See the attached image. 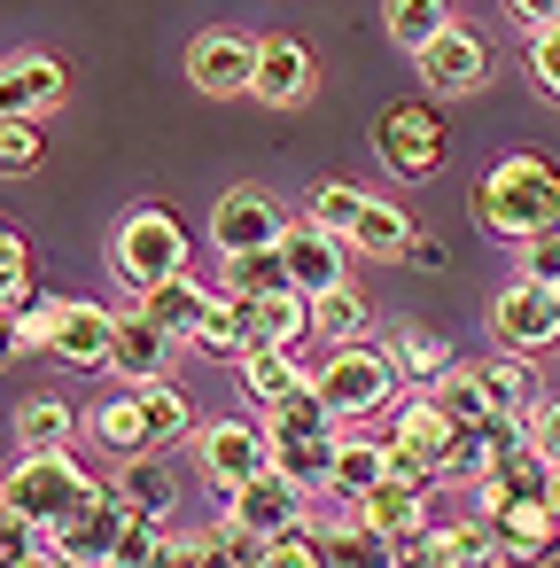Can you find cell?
I'll return each mask as SVG.
<instances>
[{
  "instance_id": "cell-1",
  "label": "cell",
  "mask_w": 560,
  "mask_h": 568,
  "mask_svg": "<svg viewBox=\"0 0 560 568\" xmlns=\"http://www.w3.org/2000/svg\"><path fill=\"white\" fill-rule=\"evenodd\" d=\"M475 219L498 234V242H529L544 226H560V172L544 156H498L475 187Z\"/></svg>"
},
{
  "instance_id": "cell-2",
  "label": "cell",
  "mask_w": 560,
  "mask_h": 568,
  "mask_svg": "<svg viewBox=\"0 0 560 568\" xmlns=\"http://www.w3.org/2000/svg\"><path fill=\"white\" fill-rule=\"evenodd\" d=\"M312 389L327 397V413L343 428H358V420H374V413L397 405V358L381 343H343V351H327L312 366Z\"/></svg>"
},
{
  "instance_id": "cell-3",
  "label": "cell",
  "mask_w": 560,
  "mask_h": 568,
  "mask_svg": "<svg viewBox=\"0 0 560 568\" xmlns=\"http://www.w3.org/2000/svg\"><path fill=\"white\" fill-rule=\"evenodd\" d=\"M110 273L125 281V296H149L164 281L187 273V226L172 211H125L118 242H110Z\"/></svg>"
},
{
  "instance_id": "cell-4",
  "label": "cell",
  "mask_w": 560,
  "mask_h": 568,
  "mask_svg": "<svg viewBox=\"0 0 560 568\" xmlns=\"http://www.w3.org/2000/svg\"><path fill=\"white\" fill-rule=\"evenodd\" d=\"M0 490H9V506H17V514H32V521L55 537V529L94 498V475H86L71 452H24L9 475H0Z\"/></svg>"
},
{
  "instance_id": "cell-5",
  "label": "cell",
  "mask_w": 560,
  "mask_h": 568,
  "mask_svg": "<svg viewBox=\"0 0 560 568\" xmlns=\"http://www.w3.org/2000/svg\"><path fill=\"white\" fill-rule=\"evenodd\" d=\"M459 428L444 420V405L420 389V397H397L389 405V475L397 483H436V467H444V444H451Z\"/></svg>"
},
{
  "instance_id": "cell-6",
  "label": "cell",
  "mask_w": 560,
  "mask_h": 568,
  "mask_svg": "<svg viewBox=\"0 0 560 568\" xmlns=\"http://www.w3.org/2000/svg\"><path fill=\"white\" fill-rule=\"evenodd\" d=\"M374 156H381L397 180H428V172H444V118H436L428 102H397V110H381V125H374Z\"/></svg>"
},
{
  "instance_id": "cell-7",
  "label": "cell",
  "mask_w": 560,
  "mask_h": 568,
  "mask_svg": "<svg viewBox=\"0 0 560 568\" xmlns=\"http://www.w3.org/2000/svg\"><path fill=\"white\" fill-rule=\"evenodd\" d=\"M350 242L343 234H327V226H312V219H288V234H281V265H288V288L296 296H335V288H350Z\"/></svg>"
},
{
  "instance_id": "cell-8",
  "label": "cell",
  "mask_w": 560,
  "mask_h": 568,
  "mask_svg": "<svg viewBox=\"0 0 560 568\" xmlns=\"http://www.w3.org/2000/svg\"><path fill=\"white\" fill-rule=\"evenodd\" d=\"M490 335H498V351H513V358L552 351V343H560V288H544V281H513V288H498V304H490Z\"/></svg>"
},
{
  "instance_id": "cell-9",
  "label": "cell",
  "mask_w": 560,
  "mask_h": 568,
  "mask_svg": "<svg viewBox=\"0 0 560 568\" xmlns=\"http://www.w3.org/2000/svg\"><path fill=\"white\" fill-rule=\"evenodd\" d=\"M195 452H203V475L234 498L242 483H257V475H273V436H265V420H211L203 436H195Z\"/></svg>"
},
{
  "instance_id": "cell-10",
  "label": "cell",
  "mask_w": 560,
  "mask_h": 568,
  "mask_svg": "<svg viewBox=\"0 0 560 568\" xmlns=\"http://www.w3.org/2000/svg\"><path fill=\"white\" fill-rule=\"evenodd\" d=\"M281 234H288V219H281V203H273L265 187H226V195L211 203V242H218V257L281 250Z\"/></svg>"
},
{
  "instance_id": "cell-11",
  "label": "cell",
  "mask_w": 560,
  "mask_h": 568,
  "mask_svg": "<svg viewBox=\"0 0 560 568\" xmlns=\"http://www.w3.org/2000/svg\"><path fill=\"white\" fill-rule=\"evenodd\" d=\"M475 374H482V397H490V420H498V428H537V413L552 405V397H544V374H537V358H513V351H498V358H482Z\"/></svg>"
},
{
  "instance_id": "cell-12",
  "label": "cell",
  "mask_w": 560,
  "mask_h": 568,
  "mask_svg": "<svg viewBox=\"0 0 560 568\" xmlns=\"http://www.w3.org/2000/svg\"><path fill=\"white\" fill-rule=\"evenodd\" d=\"M125 521H133V506L118 498V490H94L48 545L63 552V560H79V568H110V552H118V537H125Z\"/></svg>"
},
{
  "instance_id": "cell-13",
  "label": "cell",
  "mask_w": 560,
  "mask_h": 568,
  "mask_svg": "<svg viewBox=\"0 0 560 568\" xmlns=\"http://www.w3.org/2000/svg\"><path fill=\"white\" fill-rule=\"evenodd\" d=\"M187 79H195V94H250L257 87V40H242V32H203L195 48H187Z\"/></svg>"
},
{
  "instance_id": "cell-14",
  "label": "cell",
  "mask_w": 560,
  "mask_h": 568,
  "mask_svg": "<svg viewBox=\"0 0 560 568\" xmlns=\"http://www.w3.org/2000/svg\"><path fill=\"white\" fill-rule=\"evenodd\" d=\"M172 335L133 304V312H118V343H110V374L125 382V389H149V382H172Z\"/></svg>"
},
{
  "instance_id": "cell-15",
  "label": "cell",
  "mask_w": 560,
  "mask_h": 568,
  "mask_svg": "<svg viewBox=\"0 0 560 568\" xmlns=\"http://www.w3.org/2000/svg\"><path fill=\"white\" fill-rule=\"evenodd\" d=\"M110 343H118V312H110V304H79V296H63L48 351H55L63 366H79V374H94V366L110 374Z\"/></svg>"
},
{
  "instance_id": "cell-16",
  "label": "cell",
  "mask_w": 560,
  "mask_h": 568,
  "mask_svg": "<svg viewBox=\"0 0 560 568\" xmlns=\"http://www.w3.org/2000/svg\"><path fill=\"white\" fill-rule=\"evenodd\" d=\"M304 506H312V498H304L288 475H257V483H242V490H234L226 521H242L250 537H265V545H273V537L304 529Z\"/></svg>"
},
{
  "instance_id": "cell-17",
  "label": "cell",
  "mask_w": 560,
  "mask_h": 568,
  "mask_svg": "<svg viewBox=\"0 0 560 568\" xmlns=\"http://www.w3.org/2000/svg\"><path fill=\"white\" fill-rule=\"evenodd\" d=\"M71 94L55 55H0V118H48Z\"/></svg>"
},
{
  "instance_id": "cell-18",
  "label": "cell",
  "mask_w": 560,
  "mask_h": 568,
  "mask_svg": "<svg viewBox=\"0 0 560 568\" xmlns=\"http://www.w3.org/2000/svg\"><path fill=\"white\" fill-rule=\"evenodd\" d=\"M413 63H420L428 94H475V87L490 79V48H482V40H475L467 24H451L444 40H428V48H420Z\"/></svg>"
},
{
  "instance_id": "cell-19",
  "label": "cell",
  "mask_w": 560,
  "mask_h": 568,
  "mask_svg": "<svg viewBox=\"0 0 560 568\" xmlns=\"http://www.w3.org/2000/svg\"><path fill=\"white\" fill-rule=\"evenodd\" d=\"M490 537H498V568H537L552 545H560V514L552 498H529V506H506V514H482Z\"/></svg>"
},
{
  "instance_id": "cell-20",
  "label": "cell",
  "mask_w": 560,
  "mask_h": 568,
  "mask_svg": "<svg viewBox=\"0 0 560 568\" xmlns=\"http://www.w3.org/2000/svg\"><path fill=\"white\" fill-rule=\"evenodd\" d=\"M312 79H319V71H312V55H304L296 40H281V32L257 40V87H250V94H257L265 110H304V102H312Z\"/></svg>"
},
{
  "instance_id": "cell-21",
  "label": "cell",
  "mask_w": 560,
  "mask_h": 568,
  "mask_svg": "<svg viewBox=\"0 0 560 568\" xmlns=\"http://www.w3.org/2000/svg\"><path fill=\"white\" fill-rule=\"evenodd\" d=\"M133 304H141V312H149L172 343H203V320H211V304H218V296H211L203 281H187V273H180V281L149 288V296H133Z\"/></svg>"
},
{
  "instance_id": "cell-22",
  "label": "cell",
  "mask_w": 560,
  "mask_h": 568,
  "mask_svg": "<svg viewBox=\"0 0 560 568\" xmlns=\"http://www.w3.org/2000/svg\"><path fill=\"white\" fill-rule=\"evenodd\" d=\"M358 521L405 545V537H420V529H428V490H420V483H397V475H389L381 490H366V498H358Z\"/></svg>"
},
{
  "instance_id": "cell-23",
  "label": "cell",
  "mask_w": 560,
  "mask_h": 568,
  "mask_svg": "<svg viewBox=\"0 0 560 568\" xmlns=\"http://www.w3.org/2000/svg\"><path fill=\"white\" fill-rule=\"evenodd\" d=\"M94 444L118 452V459H149V452H156L149 413H141V389H118L110 405H94Z\"/></svg>"
},
{
  "instance_id": "cell-24",
  "label": "cell",
  "mask_w": 560,
  "mask_h": 568,
  "mask_svg": "<svg viewBox=\"0 0 560 568\" xmlns=\"http://www.w3.org/2000/svg\"><path fill=\"white\" fill-rule=\"evenodd\" d=\"M195 351H211V358H250V351H257V304L234 296V288H218V304H211Z\"/></svg>"
},
{
  "instance_id": "cell-25",
  "label": "cell",
  "mask_w": 560,
  "mask_h": 568,
  "mask_svg": "<svg viewBox=\"0 0 560 568\" xmlns=\"http://www.w3.org/2000/svg\"><path fill=\"white\" fill-rule=\"evenodd\" d=\"M242 389H250L257 413H273V405H288L296 389H312V374L296 366V351H250V358H242Z\"/></svg>"
},
{
  "instance_id": "cell-26",
  "label": "cell",
  "mask_w": 560,
  "mask_h": 568,
  "mask_svg": "<svg viewBox=\"0 0 560 568\" xmlns=\"http://www.w3.org/2000/svg\"><path fill=\"white\" fill-rule=\"evenodd\" d=\"M389 483V436H350L335 444V498H366Z\"/></svg>"
},
{
  "instance_id": "cell-27",
  "label": "cell",
  "mask_w": 560,
  "mask_h": 568,
  "mask_svg": "<svg viewBox=\"0 0 560 568\" xmlns=\"http://www.w3.org/2000/svg\"><path fill=\"white\" fill-rule=\"evenodd\" d=\"M335 444L343 436H288V444H273V475H288L304 498L312 490H335Z\"/></svg>"
},
{
  "instance_id": "cell-28",
  "label": "cell",
  "mask_w": 560,
  "mask_h": 568,
  "mask_svg": "<svg viewBox=\"0 0 560 568\" xmlns=\"http://www.w3.org/2000/svg\"><path fill=\"white\" fill-rule=\"evenodd\" d=\"M118 498H125L133 514H149V521H172V506H180V483H172V467L149 452V459H125V475H118Z\"/></svg>"
},
{
  "instance_id": "cell-29",
  "label": "cell",
  "mask_w": 560,
  "mask_h": 568,
  "mask_svg": "<svg viewBox=\"0 0 560 568\" xmlns=\"http://www.w3.org/2000/svg\"><path fill=\"white\" fill-rule=\"evenodd\" d=\"M312 327H319V312H312V296H296V288H281V296L257 304V351H296Z\"/></svg>"
},
{
  "instance_id": "cell-30",
  "label": "cell",
  "mask_w": 560,
  "mask_h": 568,
  "mask_svg": "<svg viewBox=\"0 0 560 568\" xmlns=\"http://www.w3.org/2000/svg\"><path fill=\"white\" fill-rule=\"evenodd\" d=\"M381 24H389V40H397L405 55H420L428 40L451 32V9H444V0H381Z\"/></svg>"
},
{
  "instance_id": "cell-31",
  "label": "cell",
  "mask_w": 560,
  "mask_h": 568,
  "mask_svg": "<svg viewBox=\"0 0 560 568\" xmlns=\"http://www.w3.org/2000/svg\"><path fill=\"white\" fill-rule=\"evenodd\" d=\"M350 250H358V257H405V250H413L405 211L381 203V195H366V211H358V226H350Z\"/></svg>"
},
{
  "instance_id": "cell-32",
  "label": "cell",
  "mask_w": 560,
  "mask_h": 568,
  "mask_svg": "<svg viewBox=\"0 0 560 568\" xmlns=\"http://www.w3.org/2000/svg\"><path fill=\"white\" fill-rule=\"evenodd\" d=\"M218 288H234V296H250V304H265V296H281V288H288V265H281V250H250V257H218Z\"/></svg>"
},
{
  "instance_id": "cell-33",
  "label": "cell",
  "mask_w": 560,
  "mask_h": 568,
  "mask_svg": "<svg viewBox=\"0 0 560 568\" xmlns=\"http://www.w3.org/2000/svg\"><path fill=\"white\" fill-rule=\"evenodd\" d=\"M389 358H397V374H405V382H420V389H436V382L459 366V358H451V343H444V335H428V327H405V335L389 343Z\"/></svg>"
},
{
  "instance_id": "cell-34",
  "label": "cell",
  "mask_w": 560,
  "mask_h": 568,
  "mask_svg": "<svg viewBox=\"0 0 560 568\" xmlns=\"http://www.w3.org/2000/svg\"><path fill=\"white\" fill-rule=\"evenodd\" d=\"M265 420V436L273 444H288V436H343V420L327 413V397L319 389H296L288 405H273V413H257Z\"/></svg>"
},
{
  "instance_id": "cell-35",
  "label": "cell",
  "mask_w": 560,
  "mask_h": 568,
  "mask_svg": "<svg viewBox=\"0 0 560 568\" xmlns=\"http://www.w3.org/2000/svg\"><path fill=\"white\" fill-rule=\"evenodd\" d=\"M17 436H24V452H71L79 413H71L63 397H32V405L17 413Z\"/></svg>"
},
{
  "instance_id": "cell-36",
  "label": "cell",
  "mask_w": 560,
  "mask_h": 568,
  "mask_svg": "<svg viewBox=\"0 0 560 568\" xmlns=\"http://www.w3.org/2000/svg\"><path fill=\"white\" fill-rule=\"evenodd\" d=\"M327 545V568H397V537H381V529H366V521H343L335 537H319Z\"/></svg>"
},
{
  "instance_id": "cell-37",
  "label": "cell",
  "mask_w": 560,
  "mask_h": 568,
  "mask_svg": "<svg viewBox=\"0 0 560 568\" xmlns=\"http://www.w3.org/2000/svg\"><path fill=\"white\" fill-rule=\"evenodd\" d=\"M428 397L444 405V420H451V428H490V397H482V374H475V366H451Z\"/></svg>"
},
{
  "instance_id": "cell-38",
  "label": "cell",
  "mask_w": 560,
  "mask_h": 568,
  "mask_svg": "<svg viewBox=\"0 0 560 568\" xmlns=\"http://www.w3.org/2000/svg\"><path fill=\"white\" fill-rule=\"evenodd\" d=\"M312 312H319V335H327V351H343V343H366V327H374V312H366V296H358V288H335V296H319Z\"/></svg>"
},
{
  "instance_id": "cell-39",
  "label": "cell",
  "mask_w": 560,
  "mask_h": 568,
  "mask_svg": "<svg viewBox=\"0 0 560 568\" xmlns=\"http://www.w3.org/2000/svg\"><path fill=\"white\" fill-rule=\"evenodd\" d=\"M498 467V436H482V428H459L451 444H444V467H436V483H482Z\"/></svg>"
},
{
  "instance_id": "cell-40",
  "label": "cell",
  "mask_w": 560,
  "mask_h": 568,
  "mask_svg": "<svg viewBox=\"0 0 560 568\" xmlns=\"http://www.w3.org/2000/svg\"><path fill=\"white\" fill-rule=\"evenodd\" d=\"M40 156H48L40 118H0V180H24V172H40Z\"/></svg>"
},
{
  "instance_id": "cell-41",
  "label": "cell",
  "mask_w": 560,
  "mask_h": 568,
  "mask_svg": "<svg viewBox=\"0 0 560 568\" xmlns=\"http://www.w3.org/2000/svg\"><path fill=\"white\" fill-rule=\"evenodd\" d=\"M358 211H366V187H350V180H319V187H312V211H304V219L350 242V226H358Z\"/></svg>"
},
{
  "instance_id": "cell-42",
  "label": "cell",
  "mask_w": 560,
  "mask_h": 568,
  "mask_svg": "<svg viewBox=\"0 0 560 568\" xmlns=\"http://www.w3.org/2000/svg\"><path fill=\"white\" fill-rule=\"evenodd\" d=\"M436 537H444V568H498V537H490L482 514H467V521H451Z\"/></svg>"
},
{
  "instance_id": "cell-43",
  "label": "cell",
  "mask_w": 560,
  "mask_h": 568,
  "mask_svg": "<svg viewBox=\"0 0 560 568\" xmlns=\"http://www.w3.org/2000/svg\"><path fill=\"white\" fill-rule=\"evenodd\" d=\"M141 413H149V436H156V452H164V444H180V436L195 428V413H187V397H180L172 382H149V389H141Z\"/></svg>"
},
{
  "instance_id": "cell-44",
  "label": "cell",
  "mask_w": 560,
  "mask_h": 568,
  "mask_svg": "<svg viewBox=\"0 0 560 568\" xmlns=\"http://www.w3.org/2000/svg\"><path fill=\"white\" fill-rule=\"evenodd\" d=\"M156 552H164V521L133 514L125 537H118V552H110V568H156Z\"/></svg>"
},
{
  "instance_id": "cell-45",
  "label": "cell",
  "mask_w": 560,
  "mask_h": 568,
  "mask_svg": "<svg viewBox=\"0 0 560 568\" xmlns=\"http://www.w3.org/2000/svg\"><path fill=\"white\" fill-rule=\"evenodd\" d=\"M211 537V560L218 568H265V537H250L242 521H218V529H203Z\"/></svg>"
},
{
  "instance_id": "cell-46",
  "label": "cell",
  "mask_w": 560,
  "mask_h": 568,
  "mask_svg": "<svg viewBox=\"0 0 560 568\" xmlns=\"http://www.w3.org/2000/svg\"><path fill=\"white\" fill-rule=\"evenodd\" d=\"M40 545H48V529H40L32 514H17V506L0 514V568H17V560H32Z\"/></svg>"
},
{
  "instance_id": "cell-47",
  "label": "cell",
  "mask_w": 560,
  "mask_h": 568,
  "mask_svg": "<svg viewBox=\"0 0 560 568\" xmlns=\"http://www.w3.org/2000/svg\"><path fill=\"white\" fill-rule=\"evenodd\" d=\"M521 281L560 288V226H544V234H529V242H521Z\"/></svg>"
},
{
  "instance_id": "cell-48",
  "label": "cell",
  "mask_w": 560,
  "mask_h": 568,
  "mask_svg": "<svg viewBox=\"0 0 560 568\" xmlns=\"http://www.w3.org/2000/svg\"><path fill=\"white\" fill-rule=\"evenodd\" d=\"M265 568H327V545L312 529H288V537L265 545Z\"/></svg>"
},
{
  "instance_id": "cell-49",
  "label": "cell",
  "mask_w": 560,
  "mask_h": 568,
  "mask_svg": "<svg viewBox=\"0 0 560 568\" xmlns=\"http://www.w3.org/2000/svg\"><path fill=\"white\" fill-rule=\"evenodd\" d=\"M55 312H63V296H17V327H24V343H40L48 351V335H55Z\"/></svg>"
},
{
  "instance_id": "cell-50",
  "label": "cell",
  "mask_w": 560,
  "mask_h": 568,
  "mask_svg": "<svg viewBox=\"0 0 560 568\" xmlns=\"http://www.w3.org/2000/svg\"><path fill=\"white\" fill-rule=\"evenodd\" d=\"M529 79H537V94L560 102V32H537L529 40Z\"/></svg>"
},
{
  "instance_id": "cell-51",
  "label": "cell",
  "mask_w": 560,
  "mask_h": 568,
  "mask_svg": "<svg viewBox=\"0 0 560 568\" xmlns=\"http://www.w3.org/2000/svg\"><path fill=\"white\" fill-rule=\"evenodd\" d=\"M156 568H218V560H211V537H172V529H164Z\"/></svg>"
},
{
  "instance_id": "cell-52",
  "label": "cell",
  "mask_w": 560,
  "mask_h": 568,
  "mask_svg": "<svg viewBox=\"0 0 560 568\" xmlns=\"http://www.w3.org/2000/svg\"><path fill=\"white\" fill-rule=\"evenodd\" d=\"M506 9H513V24L537 40V32H560V0H506Z\"/></svg>"
},
{
  "instance_id": "cell-53",
  "label": "cell",
  "mask_w": 560,
  "mask_h": 568,
  "mask_svg": "<svg viewBox=\"0 0 560 568\" xmlns=\"http://www.w3.org/2000/svg\"><path fill=\"white\" fill-rule=\"evenodd\" d=\"M529 436H537V452H544V459L560 467V397H552V405L537 413V428H529Z\"/></svg>"
},
{
  "instance_id": "cell-54",
  "label": "cell",
  "mask_w": 560,
  "mask_h": 568,
  "mask_svg": "<svg viewBox=\"0 0 560 568\" xmlns=\"http://www.w3.org/2000/svg\"><path fill=\"white\" fill-rule=\"evenodd\" d=\"M17 343H24V327H17V304H0V366L17 358Z\"/></svg>"
},
{
  "instance_id": "cell-55",
  "label": "cell",
  "mask_w": 560,
  "mask_h": 568,
  "mask_svg": "<svg viewBox=\"0 0 560 568\" xmlns=\"http://www.w3.org/2000/svg\"><path fill=\"white\" fill-rule=\"evenodd\" d=\"M405 257H413L420 273H436V265H444V242H436V234H413V250H405Z\"/></svg>"
},
{
  "instance_id": "cell-56",
  "label": "cell",
  "mask_w": 560,
  "mask_h": 568,
  "mask_svg": "<svg viewBox=\"0 0 560 568\" xmlns=\"http://www.w3.org/2000/svg\"><path fill=\"white\" fill-rule=\"evenodd\" d=\"M17 568H71V560H63L55 545H40V552H32V560H17Z\"/></svg>"
},
{
  "instance_id": "cell-57",
  "label": "cell",
  "mask_w": 560,
  "mask_h": 568,
  "mask_svg": "<svg viewBox=\"0 0 560 568\" xmlns=\"http://www.w3.org/2000/svg\"><path fill=\"white\" fill-rule=\"evenodd\" d=\"M544 498H552V514H560V467H552V490H544Z\"/></svg>"
},
{
  "instance_id": "cell-58",
  "label": "cell",
  "mask_w": 560,
  "mask_h": 568,
  "mask_svg": "<svg viewBox=\"0 0 560 568\" xmlns=\"http://www.w3.org/2000/svg\"><path fill=\"white\" fill-rule=\"evenodd\" d=\"M0 514H9V490H0Z\"/></svg>"
},
{
  "instance_id": "cell-59",
  "label": "cell",
  "mask_w": 560,
  "mask_h": 568,
  "mask_svg": "<svg viewBox=\"0 0 560 568\" xmlns=\"http://www.w3.org/2000/svg\"><path fill=\"white\" fill-rule=\"evenodd\" d=\"M71 568H79V560H71Z\"/></svg>"
}]
</instances>
